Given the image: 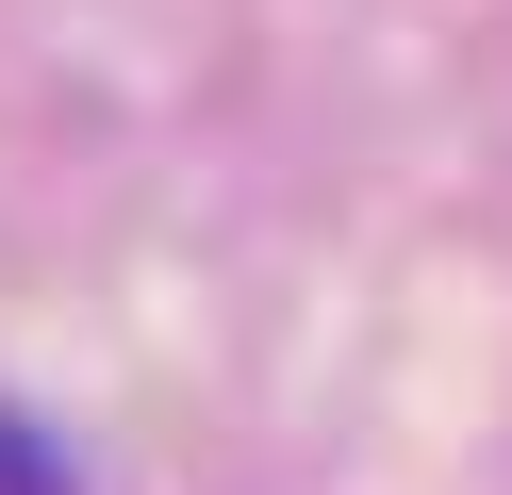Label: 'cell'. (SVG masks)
<instances>
[{"instance_id":"obj_1","label":"cell","mask_w":512,"mask_h":495,"mask_svg":"<svg viewBox=\"0 0 512 495\" xmlns=\"http://www.w3.org/2000/svg\"><path fill=\"white\" fill-rule=\"evenodd\" d=\"M0 495H83L67 462H50V429H34V413H0Z\"/></svg>"}]
</instances>
